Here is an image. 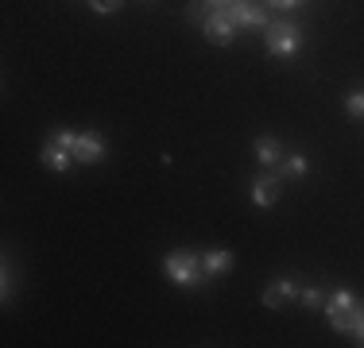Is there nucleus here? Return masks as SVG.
Wrapping results in <instances>:
<instances>
[{
  "label": "nucleus",
  "mask_w": 364,
  "mask_h": 348,
  "mask_svg": "<svg viewBox=\"0 0 364 348\" xmlns=\"http://www.w3.org/2000/svg\"><path fill=\"white\" fill-rule=\"evenodd\" d=\"M302 39H306V35H302V28L291 20H272L264 28V43H267V55L272 58H294L302 47Z\"/></svg>",
  "instance_id": "nucleus-1"
},
{
  "label": "nucleus",
  "mask_w": 364,
  "mask_h": 348,
  "mask_svg": "<svg viewBox=\"0 0 364 348\" xmlns=\"http://www.w3.org/2000/svg\"><path fill=\"white\" fill-rule=\"evenodd\" d=\"M163 271H167V278H171V283H178V286L205 283L202 256H194V251H171V256L163 259Z\"/></svg>",
  "instance_id": "nucleus-2"
},
{
  "label": "nucleus",
  "mask_w": 364,
  "mask_h": 348,
  "mask_svg": "<svg viewBox=\"0 0 364 348\" xmlns=\"http://www.w3.org/2000/svg\"><path fill=\"white\" fill-rule=\"evenodd\" d=\"M357 313H360V302H357L353 290H333L326 298V317H329V325H333L337 333H353Z\"/></svg>",
  "instance_id": "nucleus-3"
},
{
  "label": "nucleus",
  "mask_w": 364,
  "mask_h": 348,
  "mask_svg": "<svg viewBox=\"0 0 364 348\" xmlns=\"http://www.w3.org/2000/svg\"><path fill=\"white\" fill-rule=\"evenodd\" d=\"M225 12H229V20L237 23V31H248V28H267V8L264 4H256V0H232L229 8H225Z\"/></svg>",
  "instance_id": "nucleus-4"
},
{
  "label": "nucleus",
  "mask_w": 364,
  "mask_h": 348,
  "mask_svg": "<svg viewBox=\"0 0 364 348\" xmlns=\"http://www.w3.org/2000/svg\"><path fill=\"white\" fill-rule=\"evenodd\" d=\"M202 31H205V39H210V43L229 47L232 35H237V23L229 20V12H225V8H210V16L202 20Z\"/></svg>",
  "instance_id": "nucleus-5"
},
{
  "label": "nucleus",
  "mask_w": 364,
  "mask_h": 348,
  "mask_svg": "<svg viewBox=\"0 0 364 348\" xmlns=\"http://www.w3.org/2000/svg\"><path fill=\"white\" fill-rule=\"evenodd\" d=\"M279 186H283L279 170H264V174H256V178H252V202H256L259 209L275 205V202H279Z\"/></svg>",
  "instance_id": "nucleus-6"
},
{
  "label": "nucleus",
  "mask_w": 364,
  "mask_h": 348,
  "mask_svg": "<svg viewBox=\"0 0 364 348\" xmlns=\"http://www.w3.org/2000/svg\"><path fill=\"white\" fill-rule=\"evenodd\" d=\"M294 298H302L299 286H294V278H275V283L264 290V306H267V310H283V306H287V302H294Z\"/></svg>",
  "instance_id": "nucleus-7"
},
{
  "label": "nucleus",
  "mask_w": 364,
  "mask_h": 348,
  "mask_svg": "<svg viewBox=\"0 0 364 348\" xmlns=\"http://www.w3.org/2000/svg\"><path fill=\"white\" fill-rule=\"evenodd\" d=\"M74 159L77 163H101V159H105V139H101V132H82V136H77Z\"/></svg>",
  "instance_id": "nucleus-8"
},
{
  "label": "nucleus",
  "mask_w": 364,
  "mask_h": 348,
  "mask_svg": "<svg viewBox=\"0 0 364 348\" xmlns=\"http://www.w3.org/2000/svg\"><path fill=\"white\" fill-rule=\"evenodd\" d=\"M70 159H74V151H66L63 143H58L55 136L47 139V143H43V167L47 170H55V174H63L66 167H70Z\"/></svg>",
  "instance_id": "nucleus-9"
},
{
  "label": "nucleus",
  "mask_w": 364,
  "mask_h": 348,
  "mask_svg": "<svg viewBox=\"0 0 364 348\" xmlns=\"http://www.w3.org/2000/svg\"><path fill=\"white\" fill-rule=\"evenodd\" d=\"M256 159L264 163L267 170H275L283 163V143H279V139H272V136H259L256 139Z\"/></svg>",
  "instance_id": "nucleus-10"
},
{
  "label": "nucleus",
  "mask_w": 364,
  "mask_h": 348,
  "mask_svg": "<svg viewBox=\"0 0 364 348\" xmlns=\"http://www.w3.org/2000/svg\"><path fill=\"white\" fill-rule=\"evenodd\" d=\"M202 267H205V278H218V275H225V271L232 267V251H225V248L205 251V256H202Z\"/></svg>",
  "instance_id": "nucleus-11"
},
{
  "label": "nucleus",
  "mask_w": 364,
  "mask_h": 348,
  "mask_svg": "<svg viewBox=\"0 0 364 348\" xmlns=\"http://www.w3.org/2000/svg\"><path fill=\"white\" fill-rule=\"evenodd\" d=\"M275 170H279V178H302V174L310 170V159H306L302 151H294V155H283V163H279Z\"/></svg>",
  "instance_id": "nucleus-12"
},
{
  "label": "nucleus",
  "mask_w": 364,
  "mask_h": 348,
  "mask_svg": "<svg viewBox=\"0 0 364 348\" xmlns=\"http://www.w3.org/2000/svg\"><path fill=\"white\" fill-rule=\"evenodd\" d=\"M345 112H349L353 120H364V89L345 93Z\"/></svg>",
  "instance_id": "nucleus-13"
},
{
  "label": "nucleus",
  "mask_w": 364,
  "mask_h": 348,
  "mask_svg": "<svg viewBox=\"0 0 364 348\" xmlns=\"http://www.w3.org/2000/svg\"><path fill=\"white\" fill-rule=\"evenodd\" d=\"M302 302H306L310 310H318V306H326V294L318 290V286H310V290H302Z\"/></svg>",
  "instance_id": "nucleus-14"
},
{
  "label": "nucleus",
  "mask_w": 364,
  "mask_h": 348,
  "mask_svg": "<svg viewBox=\"0 0 364 348\" xmlns=\"http://www.w3.org/2000/svg\"><path fill=\"white\" fill-rule=\"evenodd\" d=\"M205 8H210V4H205V0H190V8H186V20L202 23V20H205Z\"/></svg>",
  "instance_id": "nucleus-15"
},
{
  "label": "nucleus",
  "mask_w": 364,
  "mask_h": 348,
  "mask_svg": "<svg viewBox=\"0 0 364 348\" xmlns=\"http://www.w3.org/2000/svg\"><path fill=\"white\" fill-rule=\"evenodd\" d=\"M124 4V0H90V8L93 12H101V16H109V12H117V8Z\"/></svg>",
  "instance_id": "nucleus-16"
},
{
  "label": "nucleus",
  "mask_w": 364,
  "mask_h": 348,
  "mask_svg": "<svg viewBox=\"0 0 364 348\" xmlns=\"http://www.w3.org/2000/svg\"><path fill=\"white\" fill-rule=\"evenodd\" d=\"M267 4H272V8H283V12H294L302 0H267Z\"/></svg>",
  "instance_id": "nucleus-17"
},
{
  "label": "nucleus",
  "mask_w": 364,
  "mask_h": 348,
  "mask_svg": "<svg viewBox=\"0 0 364 348\" xmlns=\"http://www.w3.org/2000/svg\"><path fill=\"white\" fill-rule=\"evenodd\" d=\"M55 139H58V143L66 147V151H74V143H77V136H74V132H58Z\"/></svg>",
  "instance_id": "nucleus-18"
},
{
  "label": "nucleus",
  "mask_w": 364,
  "mask_h": 348,
  "mask_svg": "<svg viewBox=\"0 0 364 348\" xmlns=\"http://www.w3.org/2000/svg\"><path fill=\"white\" fill-rule=\"evenodd\" d=\"M353 333H357V341L364 344V310L357 313V325H353Z\"/></svg>",
  "instance_id": "nucleus-19"
},
{
  "label": "nucleus",
  "mask_w": 364,
  "mask_h": 348,
  "mask_svg": "<svg viewBox=\"0 0 364 348\" xmlns=\"http://www.w3.org/2000/svg\"><path fill=\"white\" fill-rule=\"evenodd\" d=\"M205 4H210V8H229L232 0H205Z\"/></svg>",
  "instance_id": "nucleus-20"
}]
</instances>
